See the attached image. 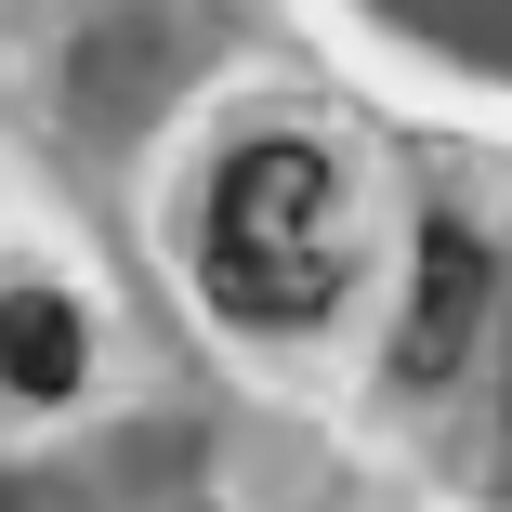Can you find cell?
<instances>
[{
  "label": "cell",
  "instance_id": "2",
  "mask_svg": "<svg viewBox=\"0 0 512 512\" xmlns=\"http://www.w3.org/2000/svg\"><path fill=\"white\" fill-rule=\"evenodd\" d=\"M473 329H486V250L460 224H434L421 237V302H407V329H394V381H447L473 355Z\"/></svg>",
  "mask_w": 512,
  "mask_h": 512
},
{
  "label": "cell",
  "instance_id": "3",
  "mask_svg": "<svg viewBox=\"0 0 512 512\" xmlns=\"http://www.w3.org/2000/svg\"><path fill=\"white\" fill-rule=\"evenodd\" d=\"M0 381H14V394H79V316H66V289H0Z\"/></svg>",
  "mask_w": 512,
  "mask_h": 512
},
{
  "label": "cell",
  "instance_id": "4",
  "mask_svg": "<svg viewBox=\"0 0 512 512\" xmlns=\"http://www.w3.org/2000/svg\"><path fill=\"white\" fill-rule=\"evenodd\" d=\"M0 512H27V499H14V486H0Z\"/></svg>",
  "mask_w": 512,
  "mask_h": 512
},
{
  "label": "cell",
  "instance_id": "1",
  "mask_svg": "<svg viewBox=\"0 0 512 512\" xmlns=\"http://www.w3.org/2000/svg\"><path fill=\"white\" fill-rule=\"evenodd\" d=\"M342 263H355V224H342V171L316 145H237L224 184H211V289L224 316L250 329H316L342 302Z\"/></svg>",
  "mask_w": 512,
  "mask_h": 512
}]
</instances>
